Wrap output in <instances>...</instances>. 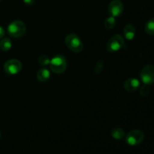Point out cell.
Here are the masks:
<instances>
[{
	"label": "cell",
	"mask_w": 154,
	"mask_h": 154,
	"mask_svg": "<svg viewBox=\"0 0 154 154\" xmlns=\"http://www.w3.org/2000/svg\"><path fill=\"white\" fill-rule=\"evenodd\" d=\"M123 35L126 40L132 41L135 36V28L132 24H127L123 29Z\"/></svg>",
	"instance_id": "10"
},
{
	"label": "cell",
	"mask_w": 154,
	"mask_h": 154,
	"mask_svg": "<svg viewBox=\"0 0 154 154\" xmlns=\"http://www.w3.org/2000/svg\"><path fill=\"white\" fill-rule=\"evenodd\" d=\"M116 25V20L114 17L110 16L105 20V27L107 29H112Z\"/></svg>",
	"instance_id": "15"
},
{
	"label": "cell",
	"mask_w": 154,
	"mask_h": 154,
	"mask_svg": "<svg viewBox=\"0 0 154 154\" xmlns=\"http://www.w3.org/2000/svg\"><path fill=\"white\" fill-rule=\"evenodd\" d=\"M50 63H51V60H50L48 56L42 55L38 58L39 65H41L42 66H44V67L49 66Z\"/></svg>",
	"instance_id": "16"
},
{
	"label": "cell",
	"mask_w": 154,
	"mask_h": 154,
	"mask_svg": "<svg viewBox=\"0 0 154 154\" xmlns=\"http://www.w3.org/2000/svg\"><path fill=\"white\" fill-rule=\"evenodd\" d=\"M123 11V5L120 0H113L108 6V13L110 16L117 17L122 14Z\"/></svg>",
	"instance_id": "8"
},
{
	"label": "cell",
	"mask_w": 154,
	"mask_h": 154,
	"mask_svg": "<svg viewBox=\"0 0 154 154\" xmlns=\"http://www.w3.org/2000/svg\"><path fill=\"white\" fill-rule=\"evenodd\" d=\"M124 44V38L120 35H115L107 43V51L110 53L117 52L123 48Z\"/></svg>",
	"instance_id": "4"
},
{
	"label": "cell",
	"mask_w": 154,
	"mask_h": 154,
	"mask_svg": "<svg viewBox=\"0 0 154 154\" xmlns=\"http://www.w3.org/2000/svg\"><path fill=\"white\" fill-rule=\"evenodd\" d=\"M139 93H140V95L142 96H147V95L149 94V93H150V88H149L148 85L144 84V86H142V87H141V89H140Z\"/></svg>",
	"instance_id": "17"
},
{
	"label": "cell",
	"mask_w": 154,
	"mask_h": 154,
	"mask_svg": "<svg viewBox=\"0 0 154 154\" xmlns=\"http://www.w3.org/2000/svg\"><path fill=\"white\" fill-rule=\"evenodd\" d=\"M0 138H1V132H0Z\"/></svg>",
	"instance_id": "20"
},
{
	"label": "cell",
	"mask_w": 154,
	"mask_h": 154,
	"mask_svg": "<svg viewBox=\"0 0 154 154\" xmlns=\"http://www.w3.org/2000/svg\"><path fill=\"white\" fill-rule=\"evenodd\" d=\"M49 66L53 72L56 74H62L66 71L67 61L63 56L56 55L51 60Z\"/></svg>",
	"instance_id": "3"
},
{
	"label": "cell",
	"mask_w": 154,
	"mask_h": 154,
	"mask_svg": "<svg viewBox=\"0 0 154 154\" xmlns=\"http://www.w3.org/2000/svg\"><path fill=\"white\" fill-rule=\"evenodd\" d=\"M4 35H5L4 29H3L2 26H0V39H2L3 37H4Z\"/></svg>",
	"instance_id": "19"
},
{
	"label": "cell",
	"mask_w": 154,
	"mask_h": 154,
	"mask_svg": "<svg viewBox=\"0 0 154 154\" xmlns=\"http://www.w3.org/2000/svg\"><path fill=\"white\" fill-rule=\"evenodd\" d=\"M65 44L69 50L75 53H80L84 49L81 39L75 34H69L65 38Z\"/></svg>",
	"instance_id": "2"
},
{
	"label": "cell",
	"mask_w": 154,
	"mask_h": 154,
	"mask_svg": "<svg viewBox=\"0 0 154 154\" xmlns=\"http://www.w3.org/2000/svg\"><path fill=\"white\" fill-rule=\"evenodd\" d=\"M144 31L147 34L150 35H154V18H152L146 23Z\"/></svg>",
	"instance_id": "14"
},
{
	"label": "cell",
	"mask_w": 154,
	"mask_h": 154,
	"mask_svg": "<svg viewBox=\"0 0 154 154\" xmlns=\"http://www.w3.org/2000/svg\"><path fill=\"white\" fill-rule=\"evenodd\" d=\"M23 2L26 5H32L35 2V0H23Z\"/></svg>",
	"instance_id": "18"
},
{
	"label": "cell",
	"mask_w": 154,
	"mask_h": 154,
	"mask_svg": "<svg viewBox=\"0 0 154 154\" xmlns=\"http://www.w3.org/2000/svg\"><path fill=\"white\" fill-rule=\"evenodd\" d=\"M12 43L8 38H5L0 41V50L2 51H8L11 48Z\"/></svg>",
	"instance_id": "13"
},
{
	"label": "cell",
	"mask_w": 154,
	"mask_h": 154,
	"mask_svg": "<svg viewBox=\"0 0 154 154\" xmlns=\"http://www.w3.org/2000/svg\"><path fill=\"white\" fill-rule=\"evenodd\" d=\"M141 81L146 85H151L154 84V66L147 65L144 66L140 74Z\"/></svg>",
	"instance_id": "6"
},
{
	"label": "cell",
	"mask_w": 154,
	"mask_h": 154,
	"mask_svg": "<svg viewBox=\"0 0 154 154\" xmlns=\"http://www.w3.org/2000/svg\"><path fill=\"white\" fill-rule=\"evenodd\" d=\"M111 135L116 140H122L126 136L125 132L120 128H114V129H113L111 130Z\"/></svg>",
	"instance_id": "12"
},
{
	"label": "cell",
	"mask_w": 154,
	"mask_h": 154,
	"mask_svg": "<svg viewBox=\"0 0 154 154\" xmlns=\"http://www.w3.org/2000/svg\"><path fill=\"white\" fill-rule=\"evenodd\" d=\"M36 77L40 82H45V81H48L51 77V72H50L49 69H48L47 68H42L38 71Z\"/></svg>",
	"instance_id": "11"
},
{
	"label": "cell",
	"mask_w": 154,
	"mask_h": 154,
	"mask_svg": "<svg viewBox=\"0 0 154 154\" xmlns=\"http://www.w3.org/2000/svg\"><path fill=\"white\" fill-rule=\"evenodd\" d=\"M139 87L140 81L136 78H129L124 83V89L128 92L136 91Z\"/></svg>",
	"instance_id": "9"
},
{
	"label": "cell",
	"mask_w": 154,
	"mask_h": 154,
	"mask_svg": "<svg viewBox=\"0 0 154 154\" xmlns=\"http://www.w3.org/2000/svg\"><path fill=\"white\" fill-rule=\"evenodd\" d=\"M22 69V63L20 61L15 59L9 60L5 63L4 70L7 74L11 75H14L19 73Z\"/></svg>",
	"instance_id": "7"
},
{
	"label": "cell",
	"mask_w": 154,
	"mask_h": 154,
	"mask_svg": "<svg viewBox=\"0 0 154 154\" xmlns=\"http://www.w3.org/2000/svg\"><path fill=\"white\" fill-rule=\"evenodd\" d=\"M26 27L25 23L20 20H14L8 26V35L12 38H18L25 34Z\"/></svg>",
	"instance_id": "1"
},
{
	"label": "cell",
	"mask_w": 154,
	"mask_h": 154,
	"mask_svg": "<svg viewBox=\"0 0 154 154\" xmlns=\"http://www.w3.org/2000/svg\"><path fill=\"white\" fill-rule=\"evenodd\" d=\"M0 1H1V0H0Z\"/></svg>",
	"instance_id": "21"
},
{
	"label": "cell",
	"mask_w": 154,
	"mask_h": 154,
	"mask_svg": "<svg viewBox=\"0 0 154 154\" xmlns=\"http://www.w3.org/2000/svg\"><path fill=\"white\" fill-rule=\"evenodd\" d=\"M126 141L129 145L136 146L141 144L144 138V135L143 132L139 129H134L129 132L125 136Z\"/></svg>",
	"instance_id": "5"
}]
</instances>
